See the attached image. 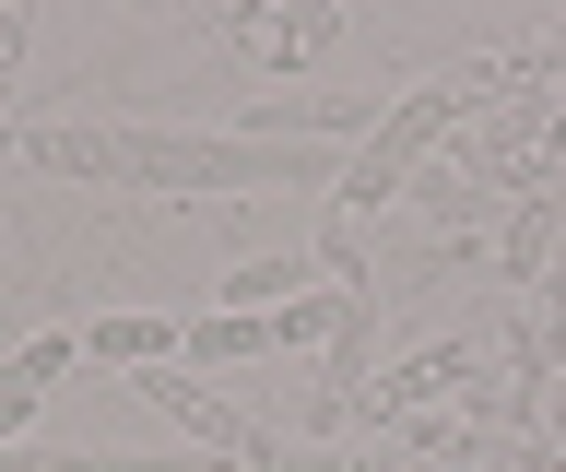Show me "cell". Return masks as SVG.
Wrapping results in <instances>:
<instances>
[{
    "mask_svg": "<svg viewBox=\"0 0 566 472\" xmlns=\"http://www.w3.org/2000/svg\"><path fill=\"white\" fill-rule=\"evenodd\" d=\"M24 166H48V178H118V130H24Z\"/></svg>",
    "mask_w": 566,
    "mask_h": 472,
    "instance_id": "52a82bcc",
    "label": "cell"
},
{
    "mask_svg": "<svg viewBox=\"0 0 566 472\" xmlns=\"http://www.w3.org/2000/svg\"><path fill=\"white\" fill-rule=\"evenodd\" d=\"M83 355L118 366V378H142V366H177V319H154V307H106V319L83 331Z\"/></svg>",
    "mask_w": 566,
    "mask_h": 472,
    "instance_id": "5b68a950",
    "label": "cell"
},
{
    "mask_svg": "<svg viewBox=\"0 0 566 472\" xmlns=\"http://www.w3.org/2000/svg\"><path fill=\"white\" fill-rule=\"evenodd\" d=\"M272 319H237V307H212V319H177V366L189 378H224V366H272Z\"/></svg>",
    "mask_w": 566,
    "mask_h": 472,
    "instance_id": "277c9868",
    "label": "cell"
},
{
    "mask_svg": "<svg viewBox=\"0 0 566 472\" xmlns=\"http://www.w3.org/2000/svg\"><path fill=\"white\" fill-rule=\"evenodd\" d=\"M555 249H566V178H543V166H531V178L507 189V213H495V272H507L520 295H543Z\"/></svg>",
    "mask_w": 566,
    "mask_h": 472,
    "instance_id": "6da1fadb",
    "label": "cell"
},
{
    "mask_svg": "<svg viewBox=\"0 0 566 472\" xmlns=\"http://www.w3.org/2000/svg\"><path fill=\"white\" fill-rule=\"evenodd\" d=\"M460 390H484V343H424L401 378H378V426H413V413H437Z\"/></svg>",
    "mask_w": 566,
    "mask_h": 472,
    "instance_id": "7a4b0ae2",
    "label": "cell"
},
{
    "mask_svg": "<svg viewBox=\"0 0 566 472\" xmlns=\"http://www.w3.org/2000/svg\"><path fill=\"white\" fill-rule=\"evenodd\" d=\"M260 472H389L378 449H318V437H272L260 449Z\"/></svg>",
    "mask_w": 566,
    "mask_h": 472,
    "instance_id": "9c48e42d",
    "label": "cell"
},
{
    "mask_svg": "<svg viewBox=\"0 0 566 472\" xmlns=\"http://www.w3.org/2000/svg\"><path fill=\"white\" fill-rule=\"evenodd\" d=\"M318 284V260L307 249H248L224 284H212V307H237V319H272V307H295V295Z\"/></svg>",
    "mask_w": 566,
    "mask_h": 472,
    "instance_id": "3957f363",
    "label": "cell"
},
{
    "mask_svg": "<svg viewBox=\"0 0 566 472\" xmlns=\"http://www.w3.org/2000/svg\"><path fill=\"white\" fill-rule=\"evenodd\" d=\"M237 36L260 48L272 72H295V60H318V48H343V12H248Z\"/></svg>",
    "mask_w": 566,
    "mask_h": 472,
    "instance_id": "8992f818",
    "label": "cell"
},
{
    "mask_svg": "<svg viewBox=\"0 0 566 472\" xmlns=\"http://www.w3.org/2000/svg\"><path fill=\"white\" fill-rule=\"evenodd\" d=\"M543 178H566V107L543 118Z\"/></svg>",
    "mask_w": 566,
    "mask_h": 472,
    "instance_id": "8fae6325",
    "label": "cell"
},
{
    "mask_svg": "<svg viewBox=\"0 0 566 472\" xmlns=\"http://www.w3.org/2000/svg\"><path fill=\"white\" fill-rule=\"evenodd\" d=\"M71 366H83V331H35V343H12V366H0V378L48 401V378H71Z\"/></svg>",
    "mask_w": 566,
    "mask_h": 472,
    "instance_id": "ba28073f",
    "label": "cell"
},
{
    "mask_svg": "<svg viewBox=\"0 0 566 472\" xmlns=\"http://www.w3.org/2000/svg\"><path fill=\"white\" fill-rule=\"evenodd\" d=\"M24 426H35V390H12V378H0V449H24Z\"/></svg>",
    "mask_w": 566,
    "mask_h": 472,
    "instance_id": "30bf717a",
    "label": "cell"
}]
</instances>
